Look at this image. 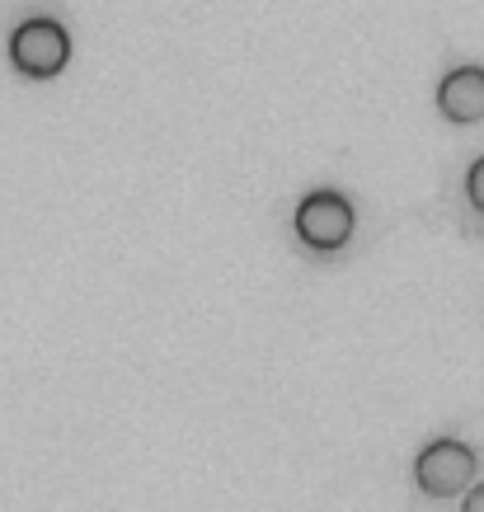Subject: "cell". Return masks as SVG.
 <instances>
[{
    "label": "cell",
    "mask_w": 484,
    "mask_h": 512,
    "mask_svg": "<svg viewBox=\"0 0 484 512\" xmlns=\"http://www.w3.org/2000/svg\"><path fill=\"white\" fill-rule=\"evenodd\" d=\"M292 226H297L301 245L320 249V254H334V249H344L348 240H353L358 212H353V202H348L344 193H334V188H315V193H306V198L297 202Z\"/></svg>",
    "instance_id": "cell-1"
},
{
    "label": "cell",
    "mask_w": 484,
    "mask_h": 512,
    "mask_svg": "<svg viewBox=\"0 0 484 512\" xmlns=\"http://www.w3.org/2000/svg\"><path fill=\"white\" fill-rule=\"evenodd\" d=\"M10 62H15V71H24V76H33V80L57 76V71L71 62V33L47 15L24 19V24L10 33Z\"/></svg>",
    "instance_id": "cell-2"
},
{
    "label": "cell",
    "mask_w": 484,
    "mask_h": 512,
    "mask_svg": "<svg viewBox=\"0 0 484 512\" xmlns=\"http://www.w3.org/2000/svg\"><path fill=\"white\" fill-rule=\"evenodd\" d=\"M470 480H475V451L466 442H456V437H438L414 456V484L428 498L466 494Z\"/></svg>",
    "instance_id": "cell-3"
},
{
    "label": "cell",
    "mask_w": 484,
    "mask_h": 512,
    "mask_svg": "<svg viewBox=\"0 0 484 512\" xmlns=\"http://www.w3.org/2000/svg\"><path fill=\"white\" fill-rule=\"evenodd\" d=\"M438 109L452 123H480L484 118V66H452L438 80Z\"/></svg>",
    "instance_id": "cell-4"
},
{
    "label": "cell",
    "mask_w": 484,
    "mask_h": 512,
    "mask_svg": "<svg viewBox=\"0 0 484 512\" xmlns=\"http://www.w3.org/2000/svg\"><path fill=\"white\" fill-rule=\"evenodd\" d=\"M466 198H470V207L484 217V156L466 170Z\"/></svg>",
    "instance_id": "cell-5"
},
{
    "label": "cell",
    "mask_w": 484,
    "mask_h": 512,
    "mask_svg": "<svg viewBox=\"0 0 484 512\" xmlns=\"http://www.w3.org/2000/svg\"><path fill=\"white\" fill-rule=\"evenodd\" d=\"M461 512H484V480L475 484V489H470L466 494V503H461Z\"/></svg>",
    "instance_id": "cell-6"
}]
</instances>
